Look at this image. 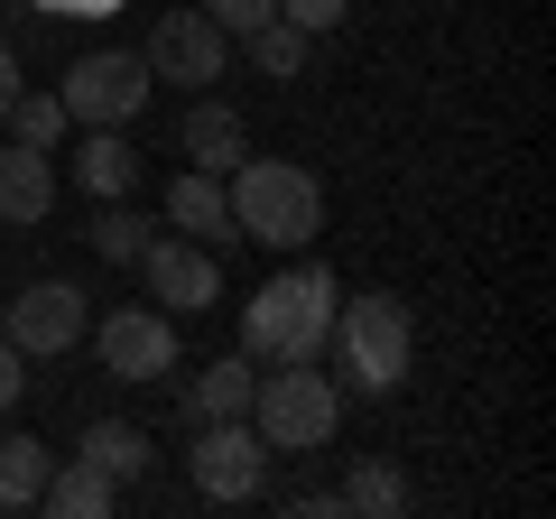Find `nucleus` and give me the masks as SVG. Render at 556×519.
I'll return each instance as SVG.
<instances>
[{"label":"nucleus","instance_id":"nucleus-23","mask_svg":"<svg viewBox=\"0 0 556 519\" xmlns=\"http://www.w3.org/2000/svg\"><path fill=\"white\" fill-rule=\"evenodd\" d=\"M195 10L223 28V38H251L260 20H278V0H195Z\"/></svg>","mask_w":556,"mask_h":519},{"label":"nucleus","instance_id":"nucleus-16","mask_svg":"<svg viewBox=\"0 0 556 519\" xmlns=\"http://www.w3.org/2000/svg\"><path fill=\"white\" fill-rule=\"evenodd\" d=\"M121 501V482L112 473H93V464H47V492H38V510H56V519H102Z\"/></svg>","mask_w":556,"mask_h":519},{"label":"nucleus","instance_id":"nucleus-21","mask_svg":"<svg viewBox=\"0 0 556 519\" xmlns=\"http://www.w3.org/2000/svg\"><path fill=\"white\" fill-rule=\"evenodd\" d=\"M241 47H251V65H260L269 84H288V75H306V47H316V38H306V28H288V20H260Z\"/></svg>","mask_w":556,"mask_h":519},{"label":"nucleus","instance_id":"nucleus-14","mask_svg":"<svg viewBox=\"0 0 556 519\" xmlns=\"http://www.w3.org/2000/svg\"><path fill=\"white\" fill-rule=\"evenodd\" d=\"M56 214V159L47 149H0V223H47Z\"/></svg>","mask_w":556,"mask_h":519},{"label":"nucleus","instance_id":"nucleus-4","mask_svg":"<svg viewBox=\"0 0 556 519\" xmlns=\"http://www.w3.org/2000/svg\"><path fill=\"white\" fill-rule=\"evenodd\" d=\"M251 427L269 455H325L343 427V390L334 371H316V362H269L251 390Z\"/></svg>","mask_w":556,"mask_h":519},{"label":"nucleus","instance_id":"nucleus-17","mask_svg":"<svg viewBox=\"0 0 556 519\" xmlns=\"http://www.w3.org/2000/svg\"><path fill=\"white\" fill-rule=\"evenodd\" d=\"M75 455L93 464V473H112V482H139V473H149V436H139L130 418H93V427L75 436Z\"/></svg>","mask_w":556,"mask_h":519},{"label":"nucleus","instance_id":"nucleus-2","mask_svg":"<svg viewBox=\"0 0 556 519\" xmlns=\"http://www.w3.org/2000/svg\"><path fill=\"white\" fill-rule=\"evenodd\" d=\"M325 362H334V390H353V400H390L399 380H408V362H417L408 306L380 298V288L343 298L334 325H325Z\"/></svg>","mask_w":556,"mask_h":519},{"label":"nucleus","instance_id":"nucleus-11","mask_svg":"<svg viewBox=\"0 0 556 519\" xmlns=\"http://www.w3.org/2000/svg\"><path fill=\"white\" fill-rule=\"evenodd\" d=\"M177 149H186V167H204V177H232V167L251 159V121L204 84V93L186 102V121H177Z\"/></svg>","mask_w":556,"mask_h":519},{"label":"nucleus","instance_id":"nucleus-10","mask_svg":"<svg viewBox=\"0 0 556 519\" xmlns=\"http://www.w3.org/2000/svg\"><path fill=\"white\" fill-rule=\"evenodd\" d=\"M139 279H149V298H159L167 316H204V306L223 298V251H204V241H186V232H159L139 251Z\"/></svg>","mask_w":556,"mask_h":519},{"label":"nucleus","instance_id":"nucleus-27","mask_svg":"<svg viewBox=\"0 0 556 519\" xmlns=\"http://www.w3.org/2000/svg\"><path fill=\"white\" fill-rule=\"evenodd\" d=\"M20 93H28V84H20V47L0 38V121H10V102H20Z\"/></svg>","mask_w":556,"mask_h":519},{"label":"nucleus","instance_id":"nucleus-9","mask_svg":"<svg viewBox=\"0 0 556 519\" xmlns=\"http://www.w3.org/2000/svg\"><path fill=\"white\" fill-rule=\"evenodd\" d=\"M139 56H149V75H159V84H177V93H204L214 75H232V38H223L204 10H167V20L149 28Z\"/></svg>","mask_w":556,"mask_h":519},{"label":"nucleus","instance_id":"nucleus-3","mask_svg":"<svg viewBox=\"0 0 556 519\" xmlns=\"http://www.w3.org/2000/svg\"><path fill=\"white\" fill-rule=\"evenodd\" d=\"M223 195H232L241 241H260V251H316V232H325V186L306 177V167H288V159H241L232 177H223Z\"/></svg>","mask_w":556,"mask_h":519},{"label":"nucleus","instance_id":"nucleus-26","mask_svg":"<svg viewBox=\"0 0 556 519\" xmlns=\"http://www.w3.org/2000/svg\"><path fill=\"white\" fill-rule=\"evenodd\" d=\"M20 390H28V353H20L10 334H0V418L20 408Z\"/></svg>","mask_w":556,"mask_h":519},{"label":"nucleus","instance_id":"nucleus-20","mask_svg":"<svg viewBox=\"0 0 556 519\" xmlns=\"http://www.w3.org/2000/svg\"><path fill=\"white\" fill-rule=\"evenodd\" d=\"M0 130H10V140H20V149H47V159H56V149L75 140V121H65V102H56V93H20V102H10V121H0Z\"/></svg>","mask_w":556,"mask_h":519},{"label":"nucleus","instance_id":"nucleus-12","mask_svg":"<svg viewBox=\"0 0 556 519\" xmlns=\"http://www.w3.org/2000/svg\"><path fill=\"white\" fill-rule=\"evenodd\" d=\"M167 223H177L186 241H204V251H232V241H241L232 195H223V177H204V167H177V186H167Z\"/></svg>","mask_w":556,"mask_h":519},{"label":"nucleus","instance_id":"nucleus-18","mask_svg":"<svg viewBox=\"0 0 556 519\" xmlns=\"http://www.w3.org/2000/svg\"><path fill=\"white\" fill-rule=\"evenodd\" d=\"M343 510L353 519H399L408 510V473H399L390 455H362L353 473H343Z\"/></svg>","mask_w":556,"mask_h":519},{"label":"nucleus","instance_id":"nucleus-25","mask_svg":"<svg viewBox=\"0 0 556 519\" xmlns=\"http://www.w3.org/2000/svg\"><path fill=\"white\" fill-rule=\"evenodd\" d=\"M20 10H38V20H112L130 0H20Z\"/></svg>","mask_w":556,"mask_h":519},{"label":"nucleus","instance_id":"nucleus-8","mask_svg":"<svg viewBox=\"0 0 556 519\" xmlns=\"http://www.w3.org/2000/svg\"><path fill=\"white\" fill-rule=\"evenodd\" d=\"M84 343L102 353V371L121 390H149V380L177 371V325H167V306H112V316H93Z\"/></svg>","mask_w":556,"mask_h":519},{"label":"nucleus","instance_id":"nucleus-5","mask_svg":"<svg viewBox=\"0 0 556 519\" xmlns=\"http://www.w3.org/2000/svg\"><path fill=\"white\" fill-rule=\"evenodd\" d=\"M149 93H159V75H149V56H130V47H93V56L65 65L56 102L75 130H130L139 112H149Z\"/></svg>","mask_w":556,"mask_h":519},{"label":"nucleus","instance_id":"nucleus-6","mask_svg":"<svg viewBox=\"0 0 556 519\" xmlns=\"http://www.w3.org/2000/svg\"><path fill=\"white\" fill-rule=\"evenodd\" d=\"M0 334L20 343L28 362H65L93 334V298H84L75 279H28L20 298H0Z\"/></svg>","mask_w":556,"mask_h":519},{"label":"nucleus","instance_id":"nucleus-1","mask_svg":"<svg viewBox=\"0 0 556 519\" xmlns=\"http://www.w3.org/2000/svg\"><path fill=\"white\" fill-rule=\"evenodd\" d=\"M343 288L325 260H298V269H269V279L241 298V353L269 371V362H325V325H334Z\"/></svg>","mask_w":556,"mask_h":519},{"label":"nucleus","instance_id":"nucleus-24","mask_svg":"<svg viewBox=\"0 0 556 519\" xmlns=\"http://www.w3.org/2000/svg\"><path fill=\"white\" fill-rule=\"evenodd\" d=\"M278 20H288V28H306V38H325V28H343V20H353V0H278Z\"/></svg>","mask_w":556,"mask_h":519},{"label":"nucleus","instance_id":"nucleus-15","mask_svg":"<svg viewBox=\"0 0 556 519\" xmlns=\"http://www.w3.org/2000/svg\"><path fill=\"white\" fill-rule=\"evenodd\" d=\"M251 390H260V362L251 353H232V362H204L195 371V390H186V418H251Z\"/></svg>","mask_w":556,"mask_h":519},{"label":"nucleus","instance_id":"nucleus-22","mask_svg":"<svg viewBox=\"0 0 556 519\" xmlns=\"http://www.w3.org/2000/svg\"><path fill=\"white\" fill-rule=\"evenodd\" d=\"M84 232H93V251H102V260H121V269H139V251L159 241V223H139L130 204H112V214H102V223H84Z\"/></svg>","mask_w":556,"mask_h":519},{"label":"nucleus","instance_id":"nucleus-19","mask_svg":"<svg viewBox=\"0 0 556 519\" xmlns=\"http://www.w3.org/2000/svg\"><path fill=\"white\" fill-rule=\"evenodd\" d=\"M47 464H56V445H47V436H0V510H38Z\"/></svg>","mask_w":556,"mask_h":519},{"label":"nucleus","instance_id":"nucleus-13","mask_svg":"<svg viewBox=\"0 0 556 519\" xmlns=\"http://www.w3.org/2000/svg\"><path fill=\"white\" fill-rule=\"evenodd\" d=\"M75 186H84L93 204L139 195V149H130V130H84V140H75Z\"/></svg>","mask_w":556,"mask_h":519},{"label":"nucleus","instance_id":"nucleus-7","mask_svg":"<svg viewBox=\"0 0 556 519\" xmlns=\"http://www.w3.org/2000/svg\"><path fill=\"white\" fill-rule=\"evenodd\" d=\"M186 482L204 501H260L269 492V445H260V427L251 418H204L195 455H186Z\"/></svg>","mask_w":556,"mask_h":519}]
</instances>
